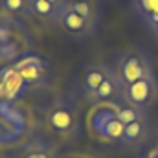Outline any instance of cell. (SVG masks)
Segmentation results:
<instances>
[{"instance_id": "cell-8", "label": "cell", "mask_w": 158, "mask_h": 158, "mask_svg": "<svg viewBox=\"0 0 158 158\" xmlns=\"http://www.w3.org/2000/svg\"><path fill=\"white\" fill-rule=\"evenodd\" d=\"M57 28H61L72 39L83 40V39H88V37L94 35L98 24L88 20V19H85V17H81L76 11H70V9L64 7L61 17H59V20H57Z\"/></svg>"}, {"instance_id": "cell-2", "label": "cell", "mask_w": 158, "mask_h": 158, "mask_svg": "<svg viewBox=\"0 0 158 158\" xmlns=\"http://www.w3.org/2000/svg\"><path fill=\"white\" fill-rule=\"evenodd\" d=\"M112 70H114V76L118 77L121 86H127V85L142 79L143 76L155 72L149 53L145 50L138 48V46L125 48L114 59Z\"/></svg>"}, {"instance_id": "cell-13", "label": "cell", "mask_w": 158, "mask_h": 158, "mask_svg": "<svg viewBox=\"0 0 158 158\" xmlns=\"http://www.w3.org/2000/svg\"><path fill=\"white\" fill-rule=\"evenodd\" d=\"M131 7L145 28L158 22V0H131Z\"/></svg>"}, {"instance_id": "cell-19", "label": "cell", "mask_w": 158, "mask_h": 158, "mask_svg": "<svg viewBox=\"0 0 158 158\" xmlns=\"http://www.w3.org/2000/svg\"><path fill=\"white\" fill-rule=\"evenodd\" d=\"M48 2H52V4L59 6L61 9H64V7H66V2H68V0H48Z\"/></svg>"}, {"instance_id": "cell-4", "label": "cell", "mask_w": 158, "mask_h": 158, "mask_svg": "<svg viewBox=\"0 0 158 158\" xmlns=\"http://www.w3.org/2000/svg\"><path fill=\"white\" fill-rule=\"evenodd\" d=\"M88 129L92 134L118 143L125 125L118 119L112 103H99V105H94L88 116Z\"/></svg>"}, {"instance_id": "cell-5", "label": "cell", "mask_w": 158, "mask_h": 158, "mask_svg": "<svg viewBox=\"0 0 158 158\" xmlns=\"http://www.w3.org/2000/svg\"><path fill=\"white\" fill-rule=\"evenodd\" d=\"M13 66L20 74V77L28 88H39L42 85H46L52 76V68H50L48 61L33 52L20 57L17 63H13Z\"/></svg>"}, {"instance_id": "cell-1", "label": "cell", "mask_w": 158, "mask_h": 158, "mask_svg": "<svg viewBox=\"0 0 158 158\" xmlns=\"http://www.w3.org/2000/svg\"><path fill=\"white\" fill-rule=\"evenodd\" d=\"M44 121L48 129L63 140H76L81 129V114L70 98H57L46 107Z\"/></svg>"}, {"instance_id": "cell-12", "label": "cell", "mask_w": 158, "mask_h": 158, "mask_svg": "<svg viewBox=\"0 0 158 158\" xmlns=\"http://www.w3.org/2000/svg\"><path fill=\"white\" fill-rule=\"evenodd\" d=\"M30 13H31V17L42 20L44 24L57 26V20H59L63 9L48 0H30Z\"/></svg>"}, {"instance_id": "cell-6", "label": "cell", "mask_w": 158, "mask_h": 158, "mask_svg": "<svg viewBox=\"0 0 158 158\" xmlns=\"http://www.w3.org/2000/svg\"><path fill=\"white\" fill-rule=\"evenodd\" d=\"M26 129V116L17 109V105L0 101V145H11L19 142Z\"/></svg>"}, {"instance_id": "cell-9", "label": "cell", "mask_w": 158, "mask_h": 158, "mask_svg": "<svg viewBox=\"0 0 158 158\" xmlns=\"http://www.w3.org/2000/svg\"><path fill=\"white\" fill-rule=\"evenodd\" d=\"M149 136H151V125H149V118L145 114L143 118L125 125L123 134L116 145L121 149H140L149 142Z\"/></svg>"}, {"instance_id": "cell-11", "label": "cell", "mask_w": 158, "mask_h": 158, "mask_svg": "<svg viewBox=\"0 0 158 158\" xmlns=\"http://www.w3.org/2000/svg\"><path fill=\"white\" fill-rule=\"evenodd\" d=\"M110 74H112V64H107V63H94V64H90V66L85 70V76L81 79V92H83V98L90 96Z\"/></svg>"}, {"instance_id": "cell-20", "label": "cell", "mask_w": 158, "mask_h": 158, "mask_svg": "<svg viewBox=\"0 0 158 158\" xmlns=\"http://www.w3.org/2000/svg\"><path fill=\"white\" fill-rule=\"evenodd\" d=\"M156 134H158V127H156Z\"/></svg>"}, {"instance_id": "cell-3", "label": "cell", "mask_w": 158, "mask_h": 158, "mask_svg": "<svg viewBox=\"0 0 158 158\" xmlns=\"http://www.w3.org/2000/svg\"><path fill=\"white\" fill-rule=\"evenodd\" d=\"M121 99L142 112H149L158 103V79L156 74L151 72L142 79L121 86Z\"/></svg>"}, {"instance_id": "cell-7", "label": "cell", "mask_w": 158, "mask_h": 158, "mask_svg": "<svg viewBox=\"0 0 158 158\" xmlns=\"http://www.w3.org/2000/svg\"><path fill=\"white\" fill-rule=\"evenodd\" d=\"M30 88L22 81L20 74L15 70L13 64L0 68V101L15 105Z\"/></svg>"}, {"instance_id": "cell-15", "label": "cell", "mask_w": 158, "mask_h": 158, "mask_svg": "<svg viewBox=\"0 0 158 158\" xmlns=\"http://www.w3.org/2000/svg\"><path fill=\"white\" fill-rule=\"evenodd\" d=\"M0 17L17 20L30 19V0H0Z\"/></svg>"}, {"instance_id": "cell-14", "label": "cell", "mask_w": 158, "mask_h": 158, "mask_svg": "<svg viewBox=\"0 0 158 158\" xmlns=\"http://www.w3.org/2000/svg\"><path fill=\"white\" fill-rule=\"evenodd\" d=\"M66 9L76 11L81 17L99 24V19H101V2L99 0H68Z\"/></svg>"}, {"instance_id": "cell-18", "label": "cell", "mask_w": 158, "mask_h": 158, "mask_svg": "<svg viewBox=\"0 0 158 158\" xmlns=\"http://www.w3.org/2000/svg\"><path fill=\"white\" fill-rule=\"evenodd\" d=\"M147 30H149V33H151V35H153V37L158 40V22H155L153 26H149Z\"/></svg>"}, {"instance_id": "cell-17", "label": "cell", "mask_w": 158, "mask_h": 158, "mask_svg": "<svg viewBox=\"0 0 158 158\" xmlns=\"http://www.w3.org/2000/svg\"><path fill=\"white\" fill-rule=\"evenodd\" d=\"M22 158H57V153L48 143L35 140L22 149Z\"/></svg>"}, {"instance_id": "cell-10", "label": "cell", "mask_w": 158, "mask_h": 158, "mask_svg": "<svg viewBox=\"0 0 158 158\" xmlns=\"http://www.w3.org/2000/svg\"><path fill=\"white\" fill-rule=\"evenodd\" d=\"M119 98H121V85H119L118 77L114 76V70H112V74L109 77L105 79L90 96L85 98V101L90 103V105H99V103H112Z\"/></svg>"}, {"instance_id": "cell-16", "label": "cell", "mask_w": 158, "mask_h": 158, "mask_svg": "<svg viewBox=\"0 0 158 158\" xmlns=\"http://www.w3.org/2000/svg\"><path fill=\"white\" fill-rule=\"evenodd\" d=\"M112 107H114V112H116L118 119L123 123V125H129V123H132V121H136V119L143 118V116L147 114V112H142V110L134 109L132 105L125 103L121 98L116 99V101H112Z\"/></svg>"}]
</instances>
